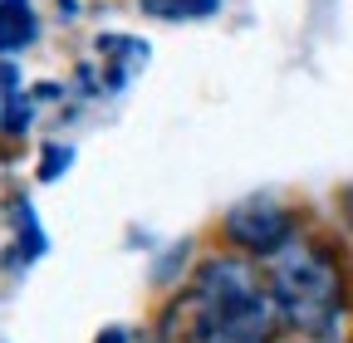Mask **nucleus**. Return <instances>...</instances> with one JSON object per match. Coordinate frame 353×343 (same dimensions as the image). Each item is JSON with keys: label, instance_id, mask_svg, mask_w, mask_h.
Wrapping results in <instances>:
<instances>
[{"label": "nucleus", "instance_id": "f257e3e1", "mask_svg": "<svg viewBox=\"0 0 353 343\" xmlns=\"http://www.w3.org/2000/svg\"><path fill=\"white\" fill-rule=\"evenodd\" d=\"M167 324H176L167 329L172 343H275L285 329L265 265L236 250L206 255L192 284L172 299Z\"/></svg>", "mask_w": 353, "mask_h": 343}, {"label": "nucleus", "instance_id": "f03ea898", "mask_svg": "<svg viewBox=\"0 0 353 343\" xmlns=\"http://www.w3.org/2000/svg\"><path fill=\"white\" fill-rule=\"evenodd\" d=\"M265 265V280H270L280 324L294 338L309 343H343L348 314H353V280L343 255L324 240L299 231L290 245H280Z\"/></svg>", "mask_w": 353, "mask_h": 343}, {"label": "nucleus", "instance_id": "7ed1b4c3", "mask_svg": "<svg viewBox=\"0 0 353 343\" xmlns=\"http://www.w3.org/2000/svg\"><path fill=\"white\" fill-rule=\"evenodd\" d=\"M299 231H304L299 216L275 196H245L221 216V240H226L236 255H250V260H270V255L280 245H290Z\"/></svg>", "mask_w": 353, "mask_h": 343}, {"label": "nucleus", "instance_id": "20e7f679", "mask_svg": "<svg viewBox=\"0 0 353 343\" xmlns=\"http://www.w3.org/2000/svg\"><path fill=\"white\" fill-rule=\"evenodd\" d=\"M34 34H39V20L30 0H0V54L25 50Z\"/></svg>", "mask_w": 353, "mask_h": 343}, {"label": "nucleus", "instance_id": "39448f33", "mask_svg": "<svg viewBox=\"0 0 353 343\" xmlns=\"http://www.w3.org/2000/svg\"><path fill=\"white\" fill-rule=\"evenodd\" d=\"M138 6L157 20H206V15H216L221 0H138Z\"/></svg>", "mask_w": 353, "mask_h": 343}, {"label": "nucleus", "instance_id": "423d86ee", "mask_svg": "<svg viewBox=\"0 0 353 343\" xmlns=\"http://www.w3.org/2000/svg\"><path fill=\"white\" fill-rule=\"evenodd\" d=\"M69 157H74V152H69V147H59V143H54V147H50V152H44V162H39V177H44V182H54V177H59V172H64V167H69Z\"/></svg>", "mask_w": 353, "mask_h": 343}, {"label": "nucleus", "instance_id": "0eeeda50", "mask_svg": "<svg viewBox=\"0 0 353 343\" xmlns=\"http://www.w3.org/2000/svg\"><path fill=\"white\" fill-rule=\"evenodd\" d=\"M15 94H20V74H15V64H0V118H6V108L15 103Z\"/></svg>", "mask_w": 353, "mask_h": 343}, {"label": "nucleus", "instance_id": "6e6552de", "mask_svg": "<svg viewBox=\"0 0 353 343\" xmlns=\"http://www.w3.org/2000/svg\"><path fill=\"white\" fill-rule=\"evenodd\" d=\"M339 226H343V236H348V245H353V182L339 187Z\"/></svg>", "mask_w": 353, "mask_h": 343}, {"label": "nucleus", "instance_id": "1a4fd4ad", "mask_svg": "<svg viewBox=\"0 0 353 343\" xmlns=\"http://www.w3.org/2000/svg\"><path fill=\"white\" fill-rule=\"evenodd\" d=\"M94 343H132V338H128V329H118V324H113V329H103Z\"/></svg>", "mask_w": 353, "mask_h": 343}, {"label": "nucleus", "instance_id": "9d476101", "mask_svg": "<svg viewBox=\"0 0 353 343\" xmlns=\"http://www.w3.org/2000/svg\"><path fill=\"white\" fill-rule=\"evenodd\" d=\"M294 343H309V338H294Z\"/></svg>", "mask_w": 353, "mask_h": 343}]
</instances>
